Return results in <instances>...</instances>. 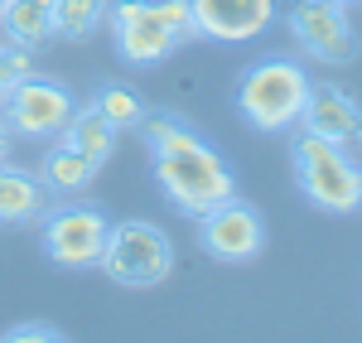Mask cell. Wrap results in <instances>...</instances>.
I'll return each mask as SVG.
<instances>
[{"label":"cell","instance_id":"obj_17","mask_svg":"<svg viewBox=\"0 0 362 343\" xmlns=\"http://www.w3.org/2000/svg\"><path fill=\"white\" fill-rule=\"evenodd\" d=\"M92 107L107 116L116 131H136L140 121H145V102H140L136 87H126V83H102L92 92Z\"/></svg>","mask_w":362,"mask_h":343},{"label":"cell","instance_id":"obj_13","mask_svg":"<svg viewBox=\"0 0 362 343\" xmlns=\"http://www.w3.org/2000/svg\"><path fill=\"white\" fill-rule=\"evenodd\" d=\"M54 15H58V0H10L0 10V29L20 49H44L49 39H58Z\"/></svg>","mask_w":362,"mask_h":343},{"label":"cell","instance_id":"obj_4","mask_svg":"<svg viewBox=\"0 0 362 343\" xmlns=\"http://www.w3.org/2000/svg\"><path fill=\"white\" fill-rule=\"evenodd\" d=\"M150 170H155L160 194H165L179 213H189V218H198V213H208V208H218L223 199L237 194L232 165H227L203 136L189 141V145H179V150L150 155Z\"/></svg>","mask_w":362,"mask_h":343},{"label":"cell","instance_id":"obj_12","mask_svg":"<svg viewBox=\"0 0 362 343\" xmlns=\"http://www.w3.org/2000/svg\"><path fill=\"white\" fill-rule=\"evenodd\" d=\"M44 208H49V184L34 170H20V165L0 160V223L20 228V223L44 218Z\"/></svg>","mask_w":362,"mask_h":343},{"label":"cell","instance_id":"obj_16","mask_svg":"<svg viewBox=\"0 0 362 343\" xmlns=\"http://www.w3.org/2000/svg\"><path fill=\"white\" fill-rule=\"evenodd\" d=\"M107 5L112 0H58V39L68 44H87L97 29L107 25Z\"/></svg>","mask_w":362,"mask_h":343},{"label":"cell","instance_id":"obj_8","mask_svg":"<svg viewBox=\"0 0 362 343\" xmlns=\"http://www.w3.org/2000/svg\"><path fill=\"white\" fill-rule=\"evenodd\" d=\"M285 25L295 34L300 54L314 58V63L343 68V63L358 58V29L348 20V5L343 0H290Z\"/></svg>","mask_w":362,"mask_h":343},{"label":"cell","instance_id":"obj_3","mask_svg":"<svg viewBox=\"0 0 362 343\" xmlns=\"http://www.w3.org/2000/svg\"><path fill=\"white\" fill-rule=\"evenodd\" d=\"M290 165H295V184H300L309 208H319L329 218H348V213L362 208V170L338 141L309 136V131L295 126Z\"/></svg>","mask_w":362,"mask_h":343},{"label":"cell","instance_id":"obj_15","mask_svg":"<svg viewBox=\"0 0 362 343\" xmlns=\"http://www.w3.org/2000/svg\"><path fill=\"white\" fill-rule=\"evenodd\" d=\"M116 136H121V131H116V126L97 112L92 102L78 107V112L68 116V126L58 131V141H68L73 150H83L87 160H97V165H107V160L116 155Z\"/></svg>","mask_w":362,"mask_h":343},{"label":"cell","instance_id":"obj_19","mask_svg":"<svg viewBox=\"0 0 362 343\" xmlns=\"http://www.w3.org/2000/svg\"><path fill=\"white\" fill-rule=\"evenodd\" d=\"M63 339L68 334L58 324H49V319H25V324H10L0 334V343H63Z\"/></svg>","mask_w":362,"mask_h":343},{"label":"cell","instance_id":"obj_2","mask_svg":"<svg viewBox=\"0 0 362 343\" xmlns=\"http://www.w3.org/2000/svg\"><path fill=\"white\" fill-rule=\"evenodd\" d=\"M309 87H314V78H309V68L300 58L266 54L237 78V116L251 131H261V136L295 131L300 112L309 102Z\"/></svg>","mask_w":362,"mask_h":343},{"label":"cell","instance_id":"obj_21","mask_svg":"<svg viewBox=\"0 0 362 343\" xmlns=\"http://www.w3.org/2000/svg\"><path fill=\"white\" fill-rule=\"evenodd\" d=\"M343 5H362V0H343Z\"/></svg>","mask_w":362,"mask_h":343},{"label":"cell","instance_id":"obj_6","mask_svg":"<svg viewBox=\"0 0 362 343\" xmlns=\"http://www.w3.org/2000/svg\"><path fill=\"white\" fill-rule=\"evenodd\" d=\"M107 232H112V218L97 203H63V208H44L39 247L63 271H92L107 252Z\"/></svg>","mask_w":362,"mask_h":343},{"label":"cell","instance_id":"obj_18","mask_svg":"<svg viewBox=\"0 0 362 343\" xmlns=\"http://www.w3.org/2000/svg\"><path fill=\"white\" fill-rule=\"evenodd\" d=\"M25 73H34V49H20V44H0V102H5V92L20 83Z\"/></svg>","mask_w":362,"mask_h":343},{"label":"cell","instance_id":"obj_14","mask_svg":"<svg viewBox=\"0 0 362 343\" xmlns=\"http://www.w3.org/2000/svg\"><path fill=\"white\" fill-rule=\"evenodd\" d=\"M97 160H87L83 150H73L68 141H58L44 150V160H39V179L49 184V194H83L87 184L97 179Z\"/></svg>","mask_w":362,"mask_h":343},{"label":"cell","instance_id":"obj_5","mask_svg":"<svg viewBox=\"0 0 362 343\" xmlns=\"http://www.w3.org/2000/svg\"><path fill=\"white\" fill-rule=\"evenodd\" d=\"M97 271H107L112 286L150 290L174 271V242L165 237V228H155V223H145V218L112 223L107 252H102V261H97Z\"/></svg>","mask_w":362,"mask_h":343},{"label":"cell","instance_id":"obj_11","mask_svg":"<svg viewBox=\"0 0 362 343\" xmlns=\"http://www.w3.org/2000/svg\"><path fill=\"white\" fill-rule=\"evenodd\" d=\"M300 131L309 136H324V141H362V107L334 83H314L309 87V102L300 112Z\"/></svg>","mask_w":362,"mask_h":343},{"label":"cell","instance_id":"obj_9","mask_svg":"<svg viewBox=\"0 0 362 343\" xmlns=\"http://www.w3.org/2000/svg\"><path fill=\"white\" fill-rule=\"evenodd\" d=\"M198 247L213 261H227V266H242V261H256L266 252V218L242 203L237 194L223 199L218 208L198 213Z\"/></svg>","mask_w":362,"mask_h":343},{"label":"cell","instance_id":"obj_20","mask_svg":"<svg viewBox=\"0 0 362 343\" xmlns=\"http://www.w3.org/2000/svg\"><path fill=\"white\" fill-rule=\"evenodd\" d=\"M10 145H15V131L0 121V160H10Z\"/></svg>","mask_w":362,"mask_h":343},{"label":"cell","instance_id":"obj_22","mask_svg":"<svg viewBox=\"0 0 362 343\" xmlns=\"http://www.w3.org/2000/svg\"><path fill=\"white\" fill-rule=\"evenodd\" d=\"M5 5H10V0H0V10H5Z\"/></svg>","mask_w":362,"mask_h":343},{"label":"cell","instance_id":"obj_1","mask_svg":"<svg viewBox=\"0 0 362 343\" xmlns=\"http://www.w3.org/2000/svg\"><path fill=\"white\" fill-rule=\"evenodd\" d=\"M107 29L121 63L155 68L194 39V15H189V0H112Z\"/></svg>","mask_w":362,"mask_h":343},{"label":"cell","instance_id":"obj_10","mask_svg":"<svg viewBox=\"0 0 362 343\" xmlns=\"http://www.w3.org/2000/svg\"><path fill=\"white\" fill-rule=\"evenodd\" d=\"M194 39L208 44H247L276 20V0H189Z\"/></svg>","mask_w":362,"mask_h":343},{"label":"cell","instance_id":"obj_7","mask_svg":"<svg viewBox=\"0 0 362 343\" xmlns=\"http://www.w3.org/2000/svg\"><path fill=\"white\" fill-rule=\"evenodd\" d=\"M73 112H78L73 92L58 78H44V73H25L0 102V121L25 141H58V131L68 126Z\"/></svg>","mask_w":362,"mask_h":343}]
</instances>
